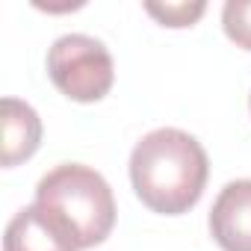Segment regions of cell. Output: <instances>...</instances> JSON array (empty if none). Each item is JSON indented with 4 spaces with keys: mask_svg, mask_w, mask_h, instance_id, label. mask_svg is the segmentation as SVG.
Wrapping results in <instances>:
<instances>
[{
    "mask_svg": "<svg viewBox=\"0 0 251 251\" xmlns=\"http://www.w3.org/2000/svg\"><path fill=\"white\" fill-rule=\"evenodd\" d=\"M210 230L225 251H251V180H230L219 192Z\"/></svg>",
    "mask_w": 251,
    "mask_h": 251,
    "instance_id": "5",
    "label": "cell"
},
{
    "mask_svg": "<svg viewBox=\"0 0 251 251\" xmlns=\"http://www.w3.org/2000/svg\"><path fill=\"white\" fill-rule=\"evenodd\" d=\"M207 154L201 142L177 127L142 136L130 154V180L145 207L163 216L186 213L204 192Z\"/></svg>",
    "mask_w": 251,
    "mask_h": 251,
    "instance_id": "1",
    "label": "cell"
},
{
    "mask_svg": "<svg viewBox=\"0 0 251 251\" xmlns=\"http://www.w3.org/2000/svg\"><path fill=\"white\" fill-rule=\"evenodd\" d=\"M204 9H207L204 0H195V3H145V12L166 27H189L204 15Z\"/></svg>",
    "mask_w": 251,
    "mask_h": 251,
    "instance_id": "8",
    "label": "cell"
},
{
    "mask_svg": "<svg viewBox=\"0 0 251 251\" xmlns=\"http://www.w3.org/2000/svg\"><path fill=\"white\" fill-rule=\"evenodd\" d=\"M3 166L12 169L30 160L42 142V121L36 109L18 98H3Z\"/></svg>",
    "mask_w": 251,
    "mask_h": 251,
    "instance_id": "6",
    "label": "cell"
},
{
    "mask_svg": "<svg viewBox=\"0 0 251 251\" xmlns=\"http://www.w3.org/2000/svg\"><path fill=\"white\" fill-rule=\"evenodd\" d=\"M3 251H80V242L59 213L36 201L12 216Z\"/></svg>",
    "mask_w": 251,
    "mask_h": 251,
    "instance_id": "4",
    "label": "cell"
},
{
    "mask_svg": "<svg viewBox=\"0 0 251 251\" xmlns=\"http://www.w3.org/2000/svg\"><path fill=\"white\" fill-rule=\"evenodd\" d=\"M222 24L230 42L251 50V0H227L222 9Z\"/></svg>",
    "mask_w": 251,
    "mask_h": 251,
    "instance_id": "7",
    "label": "cell"
},
{
    "mask_svg": "<svg viewBox=\"0 0 251 251\" xmlns=\"http://www.w3.org/2000/svg\"><path fill=\"white\" fill-rule=\"evenodd\" d=\"M36 201L68 222L80 248L100 245L115 225L112 189L89 166L65 163L50 169L36 186Z\"/></svg>",
    "mask_w": 251,
    "mask_h": 251,
    "instance_id": "2",
    "label": "cell"
},
{
    "mask_svg": "<svg viewBox=\"0 0 251 251\" xmlns=\"http://www.w3.org/2000/svg\"><path fill=\"white\" fill-rule=\"evenodd\" d=\"M48 74L62 95L89 103L100 100L112 89L115 68L103 42L83 33H71L56 39L48 50Z\"/></svg>",
    "mask_w": 251,
    "mask_h": 251,
    "instance_id": "3",
    "label": "cell"
}]
</instances>
